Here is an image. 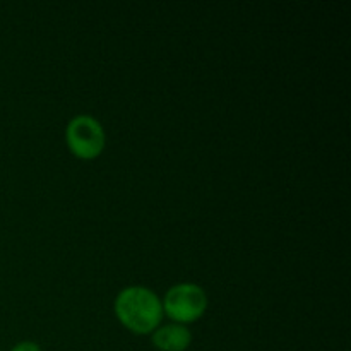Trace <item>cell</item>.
<instances>
[{
	"label": "cell",
	"instance_id": "6da1fadb",
	"mask_svg": "<svg viewBox=\"0 0 351 351\" xmlns=\"http://www.w3.org/2000/svg\"><path fill=\"white\" fill-rule=\"evenodd\" d=\"M115 315L134 335H151L163 317L161 300L144 287H130L119 293L115 300Z\"/></svg>",
	"mask_w": 351,
	"mask_h": 351
},
{
	"label": "cell",
	"instance_id": "7a4b0ae2",
	"mask_svg": "<svg viewBox=\"0 0 351 351\" xmlns=\"http://www.w3.org/2000/svg\"><path fill=\"white\" fill-rule=\"evenodd\" d=\"M161 305H163V312H167L173 321L184 326L204 315L208 308V297L197 285L180 283L168 290Z\"/></svg>",
	"mask_w": 351,
	"mask_h": 351
},
{
	"label": "cell",
	"instance_id": "3957f363",
	"mask_svg": "<svg viewBox=\"0 0 351 351\" xmlns=\"http://www.w3.org/2000/svg\"><path fill=\"white\" fill-rule=\"evenodd\" d=\"M67 146L81 160H95L105 149V130L101 123L89 115H77L65 129Z\"/></svg>",
	"mask_w": 351,
	"mask_h": 351
},
{
	"label": "cell",
	"instance_id": "277c9868",
	"mask_svg": "<svg viewBox=\"0 0 351 351\" xmlns=\"http://www.w3.org/2000/svg\"><path fill=\"white\" fill-rule=\"evenodd\" d=\"M191 343V331L182 324H168L153 332V345L160 351H185Z\"/></svg>",
	"mask_w": 351,
	"mask_h": 351
},
{
	"label": "cell",
	"instance_id": "5b68a950",
	"mask_svg": "<svg viewBox=\"0 0 351 351\" xmlns=\"http://www.w3.org/2000/svg\"><path fill=\"white\" fill-rule=\"evenodd\" d=\"M10 351H41V348L40 345L34 341H21L17 343V345Z\"/></svg>",
	"mask_w": 351,
	"mask_h": 351
}]
</instances>
